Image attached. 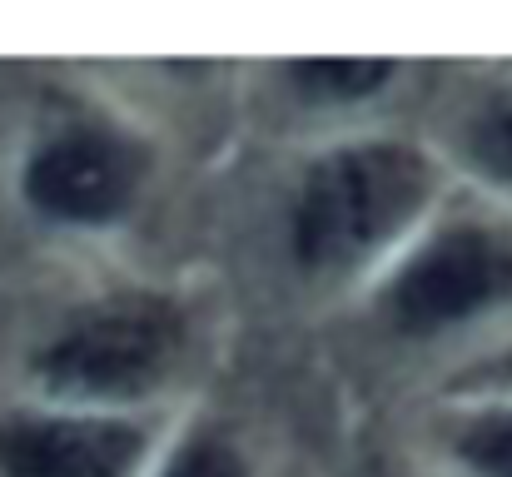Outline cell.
<instances>
[{
	"instance_id": "6da1fadb",
	"label": "cell",
	"mask_w": 512,
	"mask_h": 477,
	"mask_svg": "<svg viewBox=\"0 0 512 477\" xmlns=\"http://www.w3.org/2000/svg\"><path fill=\"white\" fill-rule=\"evenodd\" d=\"M443 194L448 164L418 140H334L304 159L279 194V254L309 284L373 279L433 219Z\"/></svg>"
},
{
	"instance_id": "7a4b0ae2",
	"label": "cell",
	"mask_w": 512,
	"mask_h": 477,
	"mask_svg": "<svg viewBox=\"0 0 512 477\" xmlns=\"http://www.w3.org/2000/svg\"><path fill=\"white\" fill-rule=\"evenodd\" d=\"M368 328L393 348H448L512 318V209L438 204L368 279Z\"/></svg>"
},
{
	"instance_id": "3957f363",
	"label": "cell",
	"mask_w": 512,
	"mask_h": 477,
	"mask_svg": "<svg viewBox=\"0 0 512 477\" xmlns=\"http://www.w3.org/2000/svg\"><path fill=\"white\" fill-rule=\"evenodd\" d=\"M194 323L160 289H110L70 304L30 358L25 378L50 408L135 413L170 393L189 363Z\"/></svg>"
},
{
	"instance_id": "277c9868",
	"label": "cell",
	"mask_w": 512,
	"mask_h": 477,
	"mask_svg": "<svg viewBox=\"0 0 512 477\" xmlns=\"http://www.w3.org/2000/svg\"><path fill=\"white\" fill-rule=\"evenodd\" d=\"M155 174V145L105 115L65 110L45 120L20 159V199L35 219L70 234H105L135 214Z\"/></svg>"
},
{
	"instance_id": "5b68a950",
	"label": "cell",
	"mask_w": 512,
	"mask_h": 477,
	"mask_svg": "<svg viewBox=\"0 0 512 477\" xmlns=\"http://www.w3.org/2000/svg\"><path fill=\"white\" fill-rule=\"evenodd\" d=\"M155 428L140 413L20 408L0 418V477H145Z\"/></svg>"
},
{
	"instance_id": "8992f818",
	"label": "cell",
	"mask_w": 512,
	"mask_h": 477,
	"mask_svg": "<svg viewBox=\"0 0 512 477\" xmlns=\"http://www.w3.org/2000/svg\"><path fill=\"white\" fill-rule=\"evenodd\" d=\"M403 80V60H284L274 65V95L289 115L339 120L378 105Z\"/></svg>"
},
{
	"instance_id": "52a82bcc",
	"label": "cell",
	"mask_w": 512,
	"mask_h": 477,
	"mask_svg": "<svg viewBox=\"0 0 512 477\" xmlns=\"http://www.w3.org/2000/svg\"><path fill=\"white\" fill-rule=\"evenodd\" d=\"M443 125L448 155L478 174L503 199V209H512V80L468 90Z\"/></svg>"
},
{
	"instance_id": "ba28073f",
	"label": "cell",
	"mask_w": 512,
	"mask_h": 477,
	"mask_svg": "<svg viewBox=\"0 0 512 477\" xmlns=\"http://www.w3.org/2000/svg\"><path fill=\"white\" fill-rule=\"evenodd\" d=\"M428 438L448 477H512V403H448Z\"/></svg>"
},
{
	"instance_id": "9c48e42d",
	"label": "cell",
	"mask_w": 512,
	"mask_h": 477,
	"mask_svg": "<svg viewBox=\"0 0 512 477\" xmlns=\"http://www.w3.org/2000/svg\"><path fill=\"white\" fill-rule=\"evenodd\" d=\"M150 477H259L244 443L214 423V418H194L165 453H155Z\"/></svg>"
},
{
	"instance_id": "30bf717a",
	"label": "cell",
	"mask_w": 512,
	"mask_h": 477,
	"mask_svg": "<svg viewBox=\"0 0 512 477\" xmlns=\"http://www.w3.org/2000/svg\"><path fill=\"white\" fill-rule=\"evenodd\" d=\"M448 398L453 403H512V338L493 343L473 363H463L448 378Z\"/></svg>"
}]
</instances>
